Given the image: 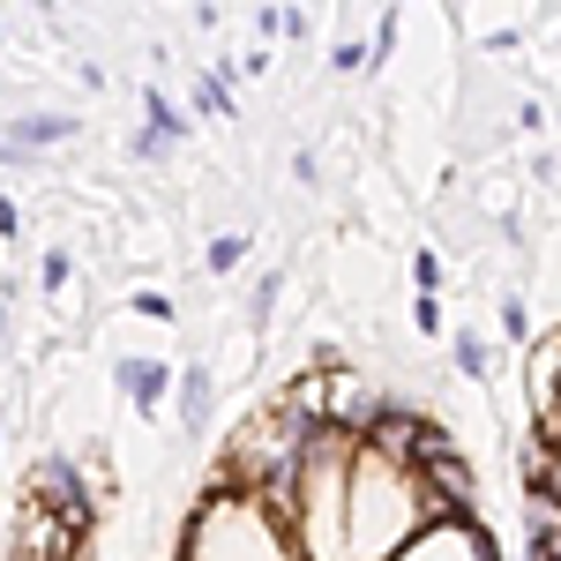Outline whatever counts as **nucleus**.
<instances>
[{
  "instance_id": "f257e3e1",
  "label": "nucleus",
  "mask_w": 561,
  "mask_h": 561,
  "mask_svg": "<svg viewBox=\"0 0 561 561\" xmlns=\"http://www.w3.org/2000/svg\"><path fill=\"white\" fill-rule=\"evenodd\" d=\"M113 382H121V397H128L135 412H158V397L173 389V367H165V359H121Z\"/></svg>"
},
{
  "instance_id": "f03ea898",
  "label": "nucleus",
  "mask_w": 561,
  "mask_h": 561,
  "mask_svg": "<svg viewBox=\"0 0 561 561\" xmlns=\"http://www.w3.org/2000/svg\"><path fill=\"white\" fill-rule=\"evenodd\" d=\"M180 135H187V128H180V113L158 98V90H142V135H135V158H165Z\"/></svg>"
},
{
  "instance_id": "7ed1b4c3",
  "label": "nucleus",
  "mask_w": 561,
  "mask_h": 561,
  "mask_svg": "<svg viewBox=\"0 0 561 561\" xmlns=\"http://www.w3.org/2000/svg\"><path fill=\"white\" fill-rule=\"evenodd\" d=\"M68 135H76V121H68V113H23V121L8 128V142L23 150V142H68Z\"/></svg>"
},
{
  "instance_id": "20e7f679",
  "label": "nucleus",
  "mask_w": 561,
  "mask_h": 561,
  "mask_svg": "<svg viewBox=\"0 0 561 561\" xmlns=\"http://www.w3.org/2000/svg\"><path fill=\"white\" fill-rule=\"evenodd\" d=\"M203 412H210V367H187V382H180V420H187V434L203 427Z\"/></svg>"
},
{
  "instance_id": "39448f33",
  "label": "nucleus",
  "mask_w": 561,
  "mask_h": 561,
  "mask_svg": "<svg viewBox=\"0 0 561 561\" xmlns=\"http://www.w3.org/2000/svg\"><path fill=\"white\" fill-rule=\"evenodd\" d=\"M449 359H457V375H465V382H486V337L457 330V337H449Z\"/></svg>"
},
{
  "instance_id": "423d86ee",
  "label": "nucleus",
  "mask_w": 561,
  "mask_h": 561,
  "mask_svg": "<svg viewBox=\"0 0 561 561\" xmlns=\"http://www.w3.org/2000/svg\"><path fill=\"white\" fill-rule=\"evenodd\" d=\"M195 105H203V113H232V83H225V76H203V83H195Z\"/></svg>"
},
{
  "instance_id": "0eeeda50",
  "label": "nucleus",
  "mask_w": 561,
  "mask_h": 561,
  "mask_svg": "<svg viewBox=\"0 0 561 561\" xmlns=\"http://www.w3.org/2000/svg\"><path fill=\"white\" fill-rule=\"evenodd\" d=\"M240 255H248V240H240V232L210 240V270H240Z\"/></svg>"
},
{
  "instance_id": "6e6552de",
  "label": "nucleus",
  "mask_w": 561,
  "mask_h": 561,
  "mask_svg": "<svg viewBox=\"0 0 561 561\" xmlns=\"http://www.w3.org/2000/svg\"><path fill=\"white\" fill-rule=\"evenodd\" d=\"M38 277H45V293H60V285L76 277V262H68V255H45V270H38Z\"/></svg>"
},
{
  "instance_id": "1a4fd4ad",
  "label": "nucleus",
  "mask_w": 561,
  "mask_h": 561,
  "mask_svg": "<svg viewBox=\"0 0 561 561\" xmlns=\"http://www.w3.org/2000/svg\"><path fill=\"white\" fill-rule=\"evenodd\" d=\"M135 314H150V322H173V300H165V293H135Z\"/></svg>"
},
{
  "instance_id": "9d476101",
  "label": "nucleus",
  "mask_w": 561,
  "mask_h": 561,
  "mask_svg": "<svg viewBox=\"0 0 561 561\" xmlns=\"http://www.w3.org/2000/svg\"><path fill=\"white\" fill-rule=\"evenodd\" d=\"M330 60H337V68H367V45H359V38H337V45H330Z\"/></svg>"
},
{
  "instance_id": "9b49d317",
  "label": "nucleus",
  "mask_w": 561,
  "mask_h": 561,
  "mask_svg": "<svg viewBox=\"0 0 561 561\" xmlns=\"http://www.w3.org/2000/svg\"><path fill=\"white\" fill-rule=\"evenodd\" d=\"M412 322H420L427 337H442V307H434V293H420V307H412Z\"/></svg>"
},
{
  "instance_id": "f8f14e48",
  "label": "nucleus",
  "mask_w": 561,
  "mask_h": 561,
  "mask_svg": "<svg viewBox=\"0 0 561 561\" xmlns=\"http://www.w3.org/2000/svg\"><path fill=\"white\" fill-rule=\"evenodd\" d=\"M412 277H420V293H434V285H442V262L420 255V262H412Z\"/></svg>"
}]
</instances>
